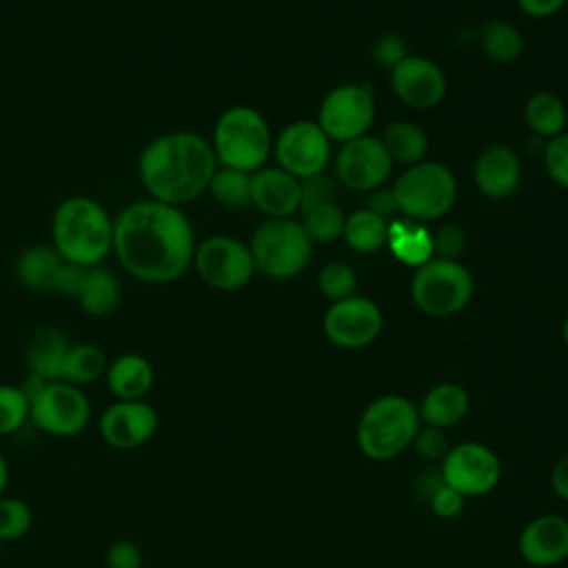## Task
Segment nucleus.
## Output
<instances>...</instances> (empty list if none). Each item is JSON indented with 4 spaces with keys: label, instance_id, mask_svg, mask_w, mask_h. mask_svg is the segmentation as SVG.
Instances as JSON below:
<instances>
[{
    "label": "nucleus",
    "instance_id": "f257e3e1",
    "mask_svg": "<svg viewBox=\"0 0 568 568\" xmlns=\"http://www.w3.org/2000/svg\"><path fill=\"white\" fill-rule=\"evenodd\" d=\"M111 253L133 280L171 284L193 264L195 233L182 206L140 197L113 217Z\"/></svg>",
    "mask_w": 568,
    "mask_h": 568
},
{
    "label": "nucleus",
    "instance_id": "f03ea898",
    "mask_svg": "<svg viewBox=\"0 0 568 568\" xmlns=\"http://www.w3.org/2000/svg\"><path fill=\"white\" fill-rule=\"evenodd\" d=\"M217 169L211 140L195 131H166L138 155V178L146 197L184 206L206 193Z\"/></svg>",
    "mask_w": 568,
    "mask_h": 568
},
{
    "label": "nucleus",
    "instance_id": "7ed1b4c3",
    "mask_svg": "<svg viewBox=\"0 0 568 568\" xmlns=\"http://www.w3.org/2000/svg\"><path fill=\"white\" fill-rule=\"evenodd\" d=\"M51 246L64 262L100 266L113 248V215L95 197H64L51 215Z\"/></svg>",
    "mask_w": 568,
    "mask_h": 568
},
{
    "label": "nucleus",
    "instance_id": "20e7f679",
    "mask_svg": "<svg viewBox=\"0 0 568 568\" xmlns=\"http://www.w3.org/2000/svg\"><path fill=\"white\" fill-rule=\"evenodd\" d=\"M422 426L417 404L404 395L386 393L375 397L359 415L355 444L371 462H390L410 448Z\"/></svg>",
    "mask_w": 568,
    "mask_h": 568
},
{
    "label": "nucleus",
    "instance_id": "39448f33",
    "mask_svg": "<svg viewBox=\"0 0 568 568\" xmlns=\"http://www.w3.org/2000/svg\"><path fill=\"white\" fill-rule=\"evenodd\" d=\"M211 146L217 166L253 173L264 166L273 142L264 115L253 106L237 104L217 118Z\"/></svg>",
    "mask_w": 568,
    "mask_h": 568
},
{
    "label": "nucleus",
    "instance_id": "423d86ee",
    "mask_svg": "<svg viewBox=\"0 0 568 568\" xmlns=\"http://www.w3.org/2000/svg\"><path fill=\"white\" fill-rule=\"evenodd\" d=\"M29 395V419L51 437H75L91 422L89 395L62 379L29 375L22 386Z\"/></svg>",
    "mask_w": 568,
    "mask_h": 568
},
{
    "label": "nucleus",
    "instance_id": "0eeeda50",
    "mask_svg": "<svg viewBox=\"0 0 568 568\" xmlns=\"http://www.w3.org/2000/svg\"><path fill=\"white\" fill-rule=\"evenodd\" d=\"M313 242L302 222L291 217H268L251 235L248 251L255 271L271 280H291L300 275L311 260Z\"/></svg>",
    "mask_w": 568,
    "mask_h": 568
},
{
    "label": "nucleus",
    "instance_id": "6e6552de",
    "mask_svg": "<svg viewBox=\"0 0 568 568\" xmlns=\"http://www.w3.org/2000/svg\"><path fill=\"white\" fill-rule=\"evenodd\" d=\"M397 209L413 220H437L446 215L457 197V180L442 162H417L393 184Z\"/></svg>",
    "mask_w": 568,
    "mask_h": 568
},
{
    "label": "nucleus",
    "instance_id": "1a4fd4ad",
    "mask_svg": "<svg viewBox=\"0 0 568 568\" xmlns=\"http://www.w3.org/2000/svg\"><path fill=\"white\" fill-rule=\"evenodd\" d=\"M473 288V275L464 264L430 257L415 271L410 297L424 315L450 317L466 308Z\"/></svg>",
    "mask_w": 568,
    "mask_h": 568
},
{
    "label": "nucleus",
    "instance_id": "9d476101",
    "mask_svg": "<svg viewBox=\"0 0 568 568\" xmlns=\"http://www.w3.org/2000/svg\"><path fill=\"white\" fill-rule=\"evenodd\" d=\"M191 266L204 284L217 291H240L255 273L248 244L231 235H209L197 242Z\"/></svg>",
    "mask_w": 568,
    "mask_h": 568
},
{
    "label": "nucleus",
    "instance_id": "9b49d317",
    "mask_svg": "<svg viewBox=\"0 0 568 568\" xmlns=\"http://www.w3.org/2000/svg\"><path fill=\"white\" fill-rule=\"evenodd\" d=\"M501 459L484 442L453 444L439 464L444 484L468 497H484L493 493L501 479Z\"/></svg>",
    "mask_w": 568,
    "mask_h": 568
},
{
    "label": "nucleus",
    "instance_id": "f8f14e48",
    "mask_svg": "<svg viewBox=\"0 0 568 568\" xmlns=\"http://www.w3.org/2000/svg\"><path fill=\"white\" fill-rule=\"evenodd\" d=\"M375 102L366 87L342 84L326 93L320 104L317 124L328 140L351 142L364 135L373 122Z\"/></svg>",
    "mask_w": 568,
    "mask_h": 568
},
{
    "label": "nucleus",
    "instance_id": "ddd939ff",
    "mask_svg": "<svg viewBox=\"0 0 568 568\" xmlns=\"http://www.w3.org/2000/svg\"><path fill=\"white\" fill-rule=\"evenodd\" d=\"M324 335L339 348H364L373 344L382 328L384 315L379 306L362 295L333 302L322 320Z\"/></svg>",
    "mask_w": 568,
    "mask_h": 568
},
{
    "label": "nucleus",
    "instance_id": "4468645a",
    "mask_svg": "<svg viewBox=\"0 0 568 568\" xmlns=\"http://www.w3.org/2000/svg\"><path fill=\"white\" fill-rule=\"evenodd\" d=\"M277 166L297 180L322 173L331 160V140L317 122L300 120L282 129L275 140Z\"/></svg>",
    "mask_w": 568,
    "mask_h": 568
},
{
    "label": "nucleus",
    "instance_id": "2eb2a0df",
    "mask_svg": "<svg viewBox=\"0 0 568 568\" xmlns=\"http://www.w3.org/2000/svg\"><path fill=\"white\" fill-rule=\"evenodd\" d=\"M158 426L160 415L146 399H115L98 419L102 442L115 450H133L144 446L153 439Z\"/></svg>",
    "mask_w": 568,
    "mask_h": 568
},
{
    "label": "nucleus",
    "instance_id": "dca6fc26",
    "mask_svg": "<svg viewBox=\"0 0 568 568\" xmlns=\"http://www.w3.org/2000/svg\"><path fill=\"white\" fill-rule=\"evenodd\" d=\"M393 169V160L379 138L359 135L344 142L335 158L337 180L353 191H373L384 184Z\"/></svg>",
    "mask_w": 568,
    "mask_h": 568
},
{
    "label": "nucleus",
    "instance_id": "f3484780",
    "mask_svg": "<svg viewBox=\"0 0 568 568\" xmlns=\"http://www.w3.org/2000/svg\"><path fill=\"white\" fill-rule=\"evenodd\" d=\"M393 93L413 109H430L446 93L442 69L422 55H406L390 69Z\"/></svg>",
    "mask_w": 568,
    "mask_h": 568
},
{
    "label": "nucleus",
    "instance_id": "a211bd4d",
    "mask_svg": "<svg viewBox=\"0 0 568 568\" xmlns=\"http://www.w3.org/2000/svg\"><path fill=\"white\" fill-rule=\"evenodd\" d=\"M521 559L532 568H552L568 559V521L557 513L532 517L517 537Z\"/></svg>",
    "mask_w": 568,
    "mask_h": 568
},
{
    "label": "nucleus",
    "instance_id": "6ab92c4d",
    "mask_svg": "<svg viewBox=\"0 0 568 568\" xmlns=\"http://www.w3.org/2000/svg\"><path fill=\"white\" fill-rule=\"evenodd\" d=\"M251 204L266 217H291L300 211V180L280 166L251 173Z\"/></svg>",
    "mask_w": 568,
    "mask_h": 568
},
{
    "label": "nucleus",
    "instance_id": "aec40b11",
    "mask_svg": "<svg viewBox=\"0 0 568 568\" xmlns=\"http://www.w3.org/2000/svg\"><path fill=\"white\" fill-rule=\"evenodd\" d=\"M521 182L519 155L506 144L486 146L475 162V184L493 200L508 197Z\"/></svg>",
    "mask_w": 568,
    "mask_h": 568
},
{
    "label": "nucleus",
    "instance_id": "412c9836",
    "mask_svg": "<svg viewBox=\"0 0 568 568\" xmlns=\"http://www.w3.org/2000/svg\"><path fill=\"white\" fill-rule=\"evenodd\" d=\"M417 410L422 424L448 430L466 419L470 410V395L462 384L439 382L424 393Z\"/></svg>",
    "mask_w": 568,
    "mask_h": 568
},
{
    "label": "nucleus",
    "instance_id": "4be33fe9",
    "mask_svg": "<svg viewBox=\"0 0 568 568\" xmlns=\"http://www.w3.org/2000/svg\"><path fill=\"white\" fill-rule=\"evenodd\" d=\"M104 382L115 399H146L155 382V371L144 355L122 353L109 362Z\"/></svg>",
    "mask_w": 568,
    "mask_h": 568
},
{
    "label": "nucleus",
    "instance_id": "5701e85b",
    "mask_svg": "<svg viewBox=\"0 0 568 568\" xmlns=\"http://www.w3.org/2000/svg\"><path fill=\"white\" fill-rule=\"evenodd\" d=\"M71 348L67 333L58 326H42L38 328L24 348V359L29 375L40 379H58L62 362Z\"/></svg>",
    "mask_w": 568,
    "mask_h": 568
},
{
    "label": "nucleus",
    "instance_id": "b1692460",
    "mask_svg": "<svg viewBox=\"0 0 568 568\" xmlns=\"http://www.w3.org/2000/svg\"><path fill=\"white\" fill-rule=\"evenodd\" d=\"M75 302L91 317H109L122 302V284L111 268L91 266Z\"/></svg>",
    "mask_w": 568,
    "mask_h": 568
},
{
    "label": "nucleus",
    "instance_id": "393cba45",
    "mask_svg": "<svg viewBox=\"0 0 568 568\" xmlns=\"http://www.w3.org/2000/svg\"><path fill=\"white\" fill-rule=\"evenodd\" d=\"M62 264V257L51 244H31L16 257V280L33 291V293H47L53 288V277L58 273V266Z\"/></svg>",
    "mask_w": 568,
    "mask_h": 568
},
{
    "label": "nucleus",
    "instance_id": "a878e982",
    "mask_svg": "<svg viewBox=\"0 0 568 568\" xmlns=\"http://www.w3.org/2000/svg\"><path fill=\"white\" fill-rule=\"evenodd\" d=\"M106 366H109V359L100 346L89 342H78V344H71L58 379L82 388L87 384L102 379L106 373Z\"/></svg>",
    "mask_w": 568,
    "mask_h": 568
},
{
    "label": "nucleus",
    "instance_id": "bb28decb",
    "mask_svg": "<svg viewBox=\"0 0 568 568\" xmlns=\"http://www.w3.org/2000/svg\"><path fill=\"white\" fill-rule=\"evenodd\" d=\"M382 144L388 151L393 162H402L408 166L422 162V158L428 151L426 133L417 124L404 122V120H395L386 124L382 133Z\"/></svg>",
    "mask_w": 568,
    "mask_h": 568
},
{
    "label": "nucleus",
    "instance_id": "cd10ccee",
    "mask_svg": "<svg viewBox=\"0 0 568 568\" xmlns=\"http://www.w3.org/2000/svg\"><path fill=\"white\" fill-rule=\"evenodd\" d=\"M524 118L528 126L541 138H555L564 133L566 126V104L559 95L550 91H537L528 98L524 106Z\"/></svg>",
    "mask_w": 568,
    "mask_h": 568
},
{
    "label": "nucleus",
    "instance_id": "c85d7f7f",
    "mask_svg": "<svg viewBox=\"0 0 568 568\" xmlns=\"http://www.w3.org/2000/svg\"><path fill=\"white\" fill-rule=\"evenodd\" d=\"M342 237L351 248L373 253L388 242V222L368 209H359L346 217Z\"/></svg>",
    "mask_w": 568,
    "mask_h": 568
},
{
    "label": "nucleus",
    "instance_id": "c756f323",
    "mask_svg": "<svg viewBox=\"0 0 568 568\" xmlns=\"http://www.w3.org/2000/svg\"><path fill=\"white\" fill-rule=\"evenodd\" d=\"M206 193L224 209H246L251 206V173L229 169V166H217Z\"/></svg>",
    "mask_w": 568,
    "mask_h": 568
},
{
    "label": "nucleus",
    "instance_id": "7c9ffc66",
    "mask_svg": "<svg viewBox=\"0 0 568 568\" xmlns=\"http://www.w3.org/2000/svg\"><path fill=\"white\" fill-rule=\"evenodd\" d=\"M484 53L499 64L515 62L524 51V38L517 27L506 20H490L481 29Z\"/></svg>",
    "mask_w": 568,
    "mask_h": 568
},
{
    "label": "nucleus",
    "instance_id": "2f4dec72",
    "mask_svg": "<svg viewBox=\"0 0 568 568\" xmlns=\"http://www.w3.org/2000/svg\"><path fill=\"white\" fill-rule=\"evenodd\" d=\"M388 242L395 255L406 264L422 266L433 257L430 233H426L415 222H399V226H388Z\"/></svg>",
    "mask_w": 568,
    "mask_h": 568
},
{
    "label": "nucleus",
    "instance_id": "473e14b6",
    "mask_svg": "<svg viewBox=\"0 0 568 568\" xmlns=\"http://www.w3.org/2000/svg\"><path fill=\"white\" fill-rule=\"evenodd\" d=\"M344 224H346V215L335 202L306 211L302 220V226L308 240L317 244H331L339 240L344 235Z\"/></svg>",
    "mask_w": 568,
    "mask_h": 568
},
{
    "label": "nucleus",
    "instance_id": "72a5a7b5",
    "mask_svg": "<svg viewBox=\"0 0 568 568\" xmlns=\"http://www.w3.org/2000/svg\"><path fill=\"white\" fill-rule=\"evenodd\" d=\"M29 419V395L22 386L0 384V437L18 433Z\"/></svg>",
    "mask_w": 568,
    "mask_h": 568
},
{
    "label": "nucleus",
    "instance_id": "f704fd0d",
    "mask_svg": "<svg viewBox=\"0 0 568 568\" xmlns=\"http://www.w3.org/2000/svg\"><path fill=\"white\" fill-rule=\"evenodd\" d=\"M33 526V510L20 497L0 495V541H16Z\"/></svg>",
    "mask_w": 568,
    "mask_h": 568
},
{
    "label": "nucleus",
    "instance_id": "c9c22d12",
    "mask_svg": "<svg viewBox=\"0 0 568 568\" xmlns=\"http://www.w3.org/2000/svg\"><path fill=\"white\" fill-rule=\"evenodd\" d=\"M317 284H320V291L324 297L339 302V300L355 295L357 275H355L353 266H348L346 262H331L320 271Z\"/></svg>",
    "mask_w": 568,
    "mask_h": 568
},
{
    "label": "nucleus",
    "instance_id": "e433bc0d",
    "mask_svg": "<svg viewBox=\"0 0 568 568\" xmlns=\"http://www.w3.org/2000/svg\"><path fill=\"white\" fill-rule=\"evenodd\" d=\"M450 439H448V430L437 428V426H428L422 424L415 433V439L410 444V448L426 462H437L442 464V459L448 455L450 450Z\"/></svg>",
    "mask_w": 568,
    "mask_h": 568
},
{
    "label": "nucleus",
    "instance_id": "4c0bfd02",
    "mask_svg": "<svg viewBox=\"0 0 568 568\" xmlns=\"http://www.w3.org/2000/svg\"><path fill=\"white\" fill-rule=\"evenodd\" d=\"M335 195H337L335 182L324 171L300 180V211L302 213H306L315 206L335 202Z\"/></svg>",
    "mask_w": 568,
    "mask_h": 568
},
{
    "label": "nucleus",
    "instance_id": "58836bf2",
    "mask_svg": "<svg viewBox=\"0 0 568 568\" xmlns=\"http://www.w3.org/2000/svg\"><path fill=\"white\" fill-rule=\"evenodd\" d=\"M466 235L457 224H442L430 233V253L437 260H453L464 253Z\"/></svg>",
    "mask_w": 568,
    "mask_h": 568
},
{
    "label": "nucleus",
    "instance_id": "ea45409f",
    "mask_svg": "<svg viewBox=\"0 0 568 568\" xmlns=\"http://www.w3.org/2000/svg\"><path fill=\"white\" fill-rule=\"evenodd\" d=\"M544 164L552 182L568 189V133H559L548 140L544 149Z\"/></svg>",
    "mask_w": 568,
    "mask_h": 568
},
{
    "label": "nucleus",
    "instance_id": "a19ab883",
    "mask_svg": "<svg viewBox=\"0 0 568 568\" xmlns=\"http://www.w3.org/2000/svg\"><path fill=\"white\" fill-rule=\"evenodd\" d=\"M428 506L439 519H455L464 510L466 497L455 488H450L448 484H444L442 477L437 475V484L428 493Z\"/></svg>",
    "mask_w": 568,
    "mask_h": 568
},
{
    "label": "nucleus",
    "instance_id": "79ce46f5",
    "mask_svg": "<svg viewBox=\"0 0 568 568\" xmlns=\"http://www.w3.org/2000/svg\"><path fill=\"white\" fill-rule=\"evenodd\" d=\"M106 568H144L142 548L131 539L113 541L104 552Z\"/></svg>",
    "mask_w": 568,
    "mask_h": 568
},
{
    "label": "nucleus",
    "instance_id": "37998d69",
    "mask_svg": "<svg viewBox=\"0 0 568 568\" xmlns=\"http://www.w3.org/2000/svg\"><path fill=\"white\" fill-rule=\"evenodd\" d=\"M87 266H80V264H73V262H64L58 266V273L53 277V288L58 295H64V297H78L82 284H84V277H87Z\"/></svg>",
    "mask_w": 568,
    "mask_h": 568
},
{
    "label": "nucleus",
    "instance_id": "c03bdc74",
    "mask_svg": "<svg viewBox=\"0 0 568 568\" xmlns=\"http://www.w3.org/2000/svg\"><path fill=\"white\" fill-rule=\"evenodd\" d=\"M406 47H404V40L397 38V36H382L375 40L373 44V58L377 64L382 67H395L402 58H406Z\"/></svg>",
    "mask_w": 568,
    "mask_h": 568
},
{
    "label": "nucleus",
    "instance_id": "a18cd8bd",
    "mask_svg": "<svg viewBox=\"0 0 568 568\" xmlns=\"http://www.w3.org/2000/svg\"><path fill=\"white\" fill-rule=\"evenodd\" d=\"M366 209L373 211V213H377V215L384 217V220H386L388 215H393L395 211H399L393 189H382V186H377V189L371 191V195H368V206H366Z\"/></svg>",
    "mask_w": 568,
    "mask_h": 568
},
{
    "label": "nucleus",
    "instance_id": "49530a36",
    "mask_svg": "<svg viewBox=\"0 0 568 568\" xmlns=\"http://www.w3.org/2000/svg\"><path fill=\"white\" fill-rule=\"evenodd\" d=\"M550 488L559 499L568 501V450L550 468Z\"/></svg>",
    "mask_w": 568,
    "mask_h": 568
},
{
    "label": "nucleus",
    "instance_id": "de8ad7c7",
    "mask_svg": "<svg viewBox=\"0 0 568 568\" xmlns=\"http://www.w3.org/2000/svg\"><path fill=\"white\" fill-rule=\"evenodd\" d=\"M564 4H566V0H517V7L530 18H550Z\"/></svg>",
    "mask_w": 568,
    "mask_h": 568
},
{
    "label": "nucleus",
    "instance_id": "09e8293b",
    "mask_svg": "<svg viewBox=\"0 0 568 568\" xmlns=\"http://www.w3.org/2000/svg\"><path fill=\"white\" fill-rule=\"evenodd\" d=\"M7 484H9V464H7L4 455L0 453V495H4Z\"/></svg>",
    "mask_w": 568,
    "mask_h": 568
},
{
    "label": "nucleus",
    "instance_id": "8fccbe9b",
    "mask_svg": "<svg viewBox=\"0 0 568 568\" xmlns=\"http://www.w3.org/2000/svg\"><path fill=\"white\" fill-rule=\"evenodd\" d=\"M561 337H564V344L568 346V315H566V320L561 324Z\"/></svg>",
    "mask_w": 568,
    "mask_h": 568
},
{
    "label": "nucleus",
    "instance_id": "3c124183",
    "mask_svg": "<svg viewBox=\"0 0 568 568\" xmlns=\"http://www.w3.org/2000/svg\"><path fill=\"white\" fill-rule=\"evenodd\" d=\"M566 521H568V515H566Z\"/></svg>",
    "mask_w": 568,
    "mask_h": 568
},
{
    "label": "nucleus",
    "instance_id": "603ef678",
    "mask_svg": "<svg viewBox=\"0 0 568 568\" xmlns=\"http://www.w3.org/2000/svg\"><path fill=\"white\" fill-rule=\"evenodd\" d=\"M144 568H146V566H144Z\"/></svg>",
    "mask_w": 568,
    "mask_h": 568
}]
</instances>
